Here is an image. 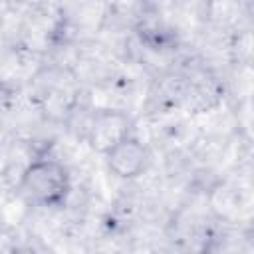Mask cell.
Here are the masks:
<instances>
[{"label":"cell","instance_id":"cell-1","mask_svg":"<svg viewBox=\"0 0 254 254\" xmlns=\"http://www.w3.org/2000/svg\"><path fill=\"white\" fill-rule=\"evenodd\" d=\"M18 192L32 206L60 208L67 202L71 192L69 171L58 159H36L22 171Z\"/></svg>","mask_w":254,"mask_h":254},{"label":"cell","instance_id":"cell-2","mask_svg":"<svg viewBox=\"0 0 254 254\" xmlns=\"http://www.w3.org/2000/svg\"><path fill=\"white\" fill-rule=\"evenodd\" d=\"M103 157H105L107 169L117 179H123V181L137 179L139 175H143V171L149 165V149L133 133L121 139L119 143H115Z\"/></svg>","mask_w":254,"mask_h":254},{"label":"cell","instance_id":"cell-3","mask_svg":"<svg viewBox=\"0 0 254 254\" xmlns=\"http://www.w3.org/2000/svg\"><path fill=\"white\" fill-rule=\"evenodd\" d=\"M131 135L129 117L121 111H97L85 133V141L91 149L105 155L115 143Z\"/></svg>","mask_w":254,"mask_h":254}]
</instances>
